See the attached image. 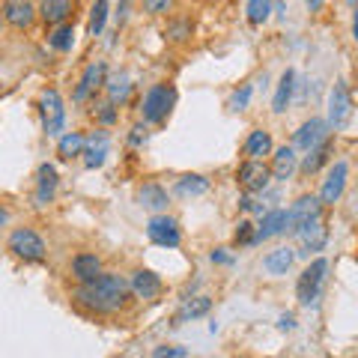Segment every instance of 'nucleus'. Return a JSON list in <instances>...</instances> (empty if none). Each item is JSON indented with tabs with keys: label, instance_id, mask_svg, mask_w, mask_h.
<instances>
[{
	"label": "nucleus",
	"instance_id": "423d86ee",
	"mask_svg": "<svg viewBox=\"0 0 358 358\" xmlns=\"http://www.w3.org/2000/svg\"><path fill=\"white\" fill-rule=\"evenodd\" d=\"M147 236L152 245L159 248H179L182 245V230H179V221L171 218L167 212H155L147 224Z\"/></svg>",
	"mask_w": 358,
	"mask_h": 358
},
{
	"label": "nucleus",
	"instance_id": "79ce46f5",
	"mask_svg": "<svg viewBox=\"0 0 358 358\" xmlns=\"http://www.w3.org/2000/svg\"><path fill=\"white\" fill-rule=\"evenodd\" d=\"M9 221H13V215H9V209H6L3 203H0V227H6Z\"/></svg>",
	"mask_w": 358,
	"mask_h": 358
},
{
	"label": "nucleus",
	"instance_id": "39448f33",
	"mask_svg": "<svg viewBox=\"0 0 358 358\" xmlns=\"http://www.w3.org/2000/svg\"><path fill=\"white\" fill-rule=\"evenodd\" d=\"M9 251H13L18 260H24V263H42L45 254H48L45 239L30 227H21V230L9 233Z\"/></svg>",
	"mask_w": 358,
	"mask_h": 358
},
{
	"label": "nucleus",
	"instance_id": "5701e85b",
	"mask_svg": "<svg viewBox=\"0 0 358 358\" xmlns=\"http://www.w3.org/2000/svg\"><path fill=\"white\" fill-rule=\"evenodd\" d=\"M293 260H296L293 248H275V251H268L263 257V268L268 275H287L289 266H293Z\"/></svg>",
	"mask_w": 358,
	"mask_h": 358
},
{
	"label": "nucleus",
	"instance_id": "f03ea898",
	"mask_svg": "<svg viewBox=\"0 0 358 358\" xmlns=\"http://www.w3.org/2000/svg\"><path fill=\"white\" fill-rule=\"evenodd\" d=\"M329 260L326 257H317L313 263L305 266V272L299 275V284H296V296H299V305L301 308H313L322 296V287H326V278H329Z\"/></svg>",
	"mask_w": 358,
	"mask_h": 358
},
{
	"label": "nucleus",
	"instance_id": "f3484780",
	"mask_svg": "<svg viewBox=\"0 0 358 358\" xmlns=\"http://www.w3.org/2000/svg\"><path fill=\"white\" fill-rule=\"evenodd\" d=\"M108 150H110V141L105 131H93L90 138H84V167L87 171H96V167H102L105 159H108Z\"/></svg>",
	"mask_w": 358,
	"mask_h": 358
},
{
	"label": "nucleus",
	"instance_id": "9b49d317",
	"mask_svg": "<svg viewBox=\"0 0 358 358\" xmlns=\"http://www.w3.org/2000/svg\"><path fill=\"white\" fill-rule=\"evenodd\" d=\"M322 215V203H320V197H313V194H305V197H299L293 209H287V227L284 233H289V236H296V230L301 227L305 221L310 218H317Z\"/></svg>",
	"mask_w": 358,
	"mask_h": 358
},
{
	"label": "nucleus",
	"instance_id": "ea45409f",
	"mask_svg": "<svg viewBox=\"0 0 358 358\" xmlns=\"http://www.w3.org/2000/svg\"><path fill=\"white\" fill-rule=\"evenodd\" d=\"M212 263H218V266H230V263H233V257H230V254H224V248H221V251H212Z\"/></svg>",
	"mask_w": 358,
	"mask_h": 358
},
{
	"label": "nucleus",
	"instance_id": "ddd939ff",
	"mask_svg": "<svg viewBox=\"0 0 358 358\" xmlns=\"http://www.w3.org/2000/svg\"><path fill=\"white\" fill-rule=\"evenodd\" d=\"M0 13H3L6 24L15 30H30L33 21H36V6H33L30 0H3Z\"/></svg>",
	"mask_w": 358,
	"mask_h": 358
},
{
	"label": "nucleus",
	"instance_id": "20e7f679",
	"mask_svg": "<svg viewBox=\"0 0 358 358\" xmlns=\"http://www.w3.org/2000/svg\"><path fill=\"white\" fill-rule=\"evenodd\" d=\"M39 117H42V129L48 138H60L66 129V105L57 90H42L39 96Z\"/></svg>",
	"mask_w": 358,
	"mask_h": 358
},
{
	"label": "nucleus",
	"instance_id": "9d476101",
	"mask_svg": "<svg viewBox=\"0 0 358 358\" xmlns=\"http://www.w3.org/2000/svg\"><path fill=\"white\" fill-rule=\"evenodd\" d=\"M236 176H239V185H242L248 194L266 192V185L272 182V173H268V164H263V159H248V162H242Z\"/></svg>",
	"mask_w": 358,
	"mask_h": 358
},
{
	"label": "nucleus",
	"instance_id": "f8f14e48",
	"mask_svg": "<svg viewBox=\"0 0 358 358\" xmlns=\"http://www.w3.org/2000/svg\"><path fill=\"white\" fill-rule=\"evenodd\" d=\"M105 78H108V63L105 60H96V63H90L87 69H84V75H81V81H78V87H75V102L81 105V102H87L90 96L96 93L99 87H105Z\"/></svg>",
	"mask_w": 358,
	"mask_h": 358
},
{
	"label": "nucleus",
	"instance_id": "a878e982",
	"mask_svg": "<svg viewBox=\"0 0 358 358\" xmlns=\"http://www.w3.org/2000/svg\"><path fill=\"white\" fill-rule=\"evenodd\" d=\"M81 152H84V134H81V131H66V134H60V141H57V155H60L63 162L81 159Z\"/></svg>",
	"mask_w": 358,
	"mask_h": 358
},
{
	"label": "nucleus",
	"instance_id": "a18cd8bd",
	"mask_svg": "<svg viewBox=\"0 0 358 358\" xmlns=\"http://www.w3.org/2000/svg\"><path fill=\"white\" fill-rule=\"evenodd\" d=\"M346 3H350V6H352V3H355V0H346Z\"/></svg>",
	"mask_w": 358,
	"mask_h": 358
},
{
	"label": "nucleus",
	"instance_id": "e433bc0d",
	"mask_svg": "<svg viewBox=\"0 0 358 358\" xmlns=\"http://www.w3.org/2000/svg\"><path fill=\"white\" fill-rule=\"evenodd\" d=\"M99 122H102V126H114L117 122V105L114 102H105L99 108Z\"/></svg>",
	"mask_w": 358,
	"mask_h": 358
},
{
	"label": "nucleus",
	"instance_id": "37998d69",
	"mask_svg": "<svg viewBox=\"0 0 358 358\" xmlns=\"http://www.w3.org/2000/svg\"><path fill=\"white\" fill-rule=\"evenodd\" d=\"M322 3H326V0H308V6H310V13H320V9H322Z\"/></svg>",
	"mask_w": 358,
	"mask_h": 358
},
{
	"label": "nucleus",
	"instance_id": "58836bf2",
	"mask_svg": "<svg viewBox=\"0 0 358 358\" xmlns=\"http://www.w3.org/2000/svg\"><path fill=\"white\" fill-rule=\"evenodd\" d=\"M147 138H150L147 126H134L131 134H129V143H131V147H141V143H147Z\"/></svg>",
	"mask_w": 358,
	"mask_h": 358
},
{
	"label": "nucleus",
	"instance_id": "c03bdc74",
	"mask_svg": "<svg viewBox=\"0 0 358 358\" xmlns=\"http://www.w3.org/2000/svg\"><path fill=\"white\" fill-rule=\"evenodd\" d=\"M0 27H3V13H0Z\"/></svg>",
	"mask_w": 358,
	"mask_h": 358
},
{
	"label": "nucleus",
	"instance_id": "393cba45",
	"mask_svg": "<svg viewBox=\"0 0 358 358\" xmlns=\"http://www.w3.org/2000/svg\"><path fill=\"white\" fill-rule=\"evenodd\" d=\"M268 152H272V134L266 129H254L248 134V141H245V155L248 159H263Z\"/></svg>",
	"mask_w": 358,
	"mask_h": 358
},
{
	"label": "nucleus",
	"instance_id": "b1692460",
	"mask_svg": "<svg viewBox=\"0 0 358 358\" xmlns=\"http://www.w3.org/2000/svg\"><path fill=\"white\" fill-rule=\"evenodd\" d=\"M293 90H296V72L287 69L281 75V84H278L275 99H272V110H275V114H284V110L289 108V102H293Z\"/></svg>",
	"mask_w": 358,
	"mask_h": 358
},
{
	"label": "nucleus",
	"instance_id": "c85d7f7f",
	"mask_svg": "<svg viewBox=\"0 0 358 358\" xmlns=\"http://www.w3.org/2000/svg\"><path fill=\"white\" fill-rule=\"evenodd\" d=\"M209 310H212V299H206V296L185 299V305L179 308V313H176V326L179 322H188V320H197V317H206Z\"/></svg>",
	"mask_w": 358,
	"mask_h": 358
},
{
	"label": "nucleus",
	"instance_id": "a19ab883",
	"mask_svg": "<svg viewBox=\"0 0 358 358\" xmlns=\"http://www.w3.org/2000/svg\"><path fill=\"white\" fill-rule=\"evenodd\" d=\"M278 326H281L284 331H293L296 329V317H293V313H284V317L278 320Z\"/></svg>",
	"mask_w": 358,
	"mask_h": 358
},
{
	"label": "nucleus",
	"instance_id": "1a4fd4ad",
	"mask_svg": "<svg viewBox=\"0 0 358 358\" xmlns=\"http://www.w3.org/2000/svg\"><path fill=\"white\" fill-rule=\"evenodd\" d=\"M346 179H350V164H346L343 159H338L329 167V176H326V182H322V192H320V203L322 206H334L343 197Z\"/></svg>",
	"mask_w": 358,
	"mask_h": 358
},
{
	"label": "nucleus",
	"instance_id": "dca6fc26",
	"mask_svg": "<svg viewBox=\"0 0 358 358\" xmlns=\"http://www.w3.org/2000/svg\"><path fill=\"white\" fill-rule=\"evenodd\" d=\"M326 138H329V122L320 120V117H310L308 122H301V129L296 131V150L308 152V150H313L317 143H322Z\"/></svg>",
	"mask_w": 358,
	"mask_h": 358
},
{
	"label": "nucleus",
	"instance_id": "72a5a7b5",
	"mask_svg": "<svg viewBox=\"0 0 358 358\" xmlns=\"http://www.w3.org/2000/svg\"><path fill=\"white\" fill-rule=\"evenodd\" d=\"M251 93H254L251 84H242V87L236 90V93L230 96L227 108H230V110H245V108H248V102H251Z\"/></svg>",
	"mask_w": 358,
	"mask_h": 358
},
{
	"label": "nucleus",
	"instance_id": "473e14b6",
	"mask_svg": "<svg viewBox=\"0 0 358 358\" xmlns=\"http://www.w3.org/2000/svg\"><path fill=\"white\" fill-rule=\"evenodd\" d=\"M108 21V0H96L93 9H90V36H102Z\"/></svg>",
	"mask_w": 358,
	"mask_h": 358
},
{
	"label": "nucleus",
	"instance_id": "cd10ccee",
	"mask_svg": "<svg viewBox=\"0 0 358 358\" xmlns=\"http://www.w3.org/2000/svg\"><path fill=\"white\" fill-rule=\"evenodd\" d=\"M206 192H209V179L200 173H185V176H179V182H176L179 197H200Z\"/></svg>",
	"mask_w": 358,
	"mask_h": 358
},
{
	"label": "nucleus",
	"instance_id": "0eeeda50",
	"mask_svg": "<svg viewBox=\"0 0 358 358\" xmlns=\"http://www.w3.org/2000/svg\"><path fill=\"white\" fill-rule=\"evenodd\" d=\"M350 117H352V99H350V87L346 81H338L329 93V126L334 131H341L350 126Z\"/></svg>",
	"mask_w": 358,
	"mask_h": 358
},
{
	"label": "nucleus",
	"instance_id": "bb28decb",
	"mask_svg": "<svg viewBox=\"0 0 358 358\" xmlns=\"http://www.w3.org/2000/svg\"><path fill=\"white\" fill-rule=\"evenodd\" d=\"M329 155H331V141L326 138L322 143H317L313 150H308V155H305V162H301V173H317L322 164H329Z\"/></svg>",
	"mask_w": 358,
	"mask_h": 358
},
{
	"label": "nucleus",
	"instance_id": "c756f323",
	"mask_svg": "<svg viewBox=\"0 0 358 358\" xmlns=\"http://www.w3.org/2000/svg\"><path fill=\"white\" fill-rule=\"evenodd\" d=\"M105 87H108V102H114V105H122L131 93L129 75H114L110 81H105Z\"/></svg>",
	"mask_w": 358,
	"mask_h": 358
},
{
	"label": "nucleus",
	"instance_id": "2eb2a0df",
	"mask_svg": "<svg viewBox=\"0 0 358 358\" xmlns=\"http://www.w3.org/2000/svg\"><path fill=\"white\" fill-rule=\"evenodd\" d=\"M284 227H287V209H268V212H263L260 224H257V227H254L251 245H263L266 239L281 236Z\"/></svg>",
	"mask_w": 358,
	"mask_h": 358
},
{
	"label": "nucleus",
	"instance_id": "412c9836",
	"mask_svg": "<svg viewBox=\"0 0 358 358\" xmlns=\"http://www.w3.org/2000/svg\"><path fill=\"white\" fill-rule=\"evenodd\" d=\"M296 147H281V150H275V162H272V167H268V173H272L278 182H287V179H293V173H296Z\"/></svg>",
	"mask_w": 358,
	"mask_h": 358
},
{
	"label": "nucleus",
	"instance_id": "6e6552de",
	"mask_svg": "<svg viewBox=\"0 0 358 358\" xmlns=\"http://www.w3.org/2000/svg\"><path fill=\"white\" fill-rule=\"evenodd\" d=\"M296 239L301 242V251L299 254H305V257H310V254H317V251H322L329 245V230H326V224H322V215H317V218H310V221H305L301 227L296 230Z\"/></svg>",
	"mask_w": 358,
	"mask_h": 358
},
{
	"label": "nucleus",
	"instance_id": "7ed1b4c3",
	"mask_svg": "<svg viewBox=\"0 0 358 358\" xmlns=\"http://www.w3.org/2000/svg\"><path fill=\"white\" fill-rule=\"evenodd\" d=\"M176 105V87L171 84H155L147 90V96H143L141 102V110H143V120L150 122V126H159L171 117V110Z\"/></svg>",
	"mask_w": 358,
	"mask_h": 358
},
{
	"label": "nucleus",
	"instance_id": "7c9ffc66",
	"mask_svg": "<svg viewBox=\"0 0 358 358\" xmlns=\"http://www.w3.org/2000/svg\"><path fill=\"white\" fill-rule=\"evenodd\" d=\"M272 9H275V0H248L245 13H248V21L254 27H260V24H266V21L272 18Z\"/></svg>",
	"mask_w": 358,
	"mask_h": 358
},
{
	"label": "nucleus",
	"instance_id": "a211bd4d",
	"mask_svg": "<svg viewBox=\"0 0 358 358\" xmlns=\"http://www.w3.org/2000/svg\"><path fill=\"white\" fill-rule=\"evenodd\" d=\"M72 13H75V0H39L36 6V15L51 27L66 24Z\"/></svg>",
	"mask_w": 358,
	"mask_h": 358
},
{
	"label": "nucleus",
	"instance_id": "4be33fe9",
	"mask_svg": "<svg viewBox=\"0 0 358 358\" xmlns=\"http://www.w3.org/2000/svg\"><path fill=\"white\" fill-rule=\"evenodd\" d=\"M99 275H102V260H99L96 254H78L72 260V278L78 284H87Z\"/></svg>",
	"mask_w": 358,
	"mask_h": 358
},
{
	"label": "nucleus",
	"instance_id": "c9c22d12",
	"mask_svg": "<svg viewBox=\"0 0 358 358\" xmlns=\"http://www.w3.org/2000/svg\"><path fill=\"white\" fill-rule=\"evenodd\" d=\"M251 236H254V224L251 221H239L233 242H236V245H251Z\"/></svg>",
	"mask_w": 358,
	"mask_h": 358
},
{
	"label": "nucleus",
	"instance_id": "4c0bfd02",
	"mask_svg": "<svg viewBox=\"0 0 358 358\" xmlns=\"http://www.w3.org/2000/svg\"><path fill=\"white\" fill-rule=\"evenodd\" d=\"M152 355L155 358H185L188 355V350H182V346H155V350H152Z\"/></svg>",
	"mask_w": 358,
	"mask_h": 358
},
{
	"label": "nucleus",
	"instance_id": "4468645a",
	"mask_svg": "<svg viewBox=\"0 0 358 358\" xmlns=\"http://www.w3.org/2000/svg\"><path fill=\"white\" fill-rule=\"evenodd\" d=\"M162 278L152 272V268H138V272H131V281H129V293H134L138 299L143 301H155L162 296Z\"/></svg>",
	"mask_w": 358,
	"mask_h": 358
},
{
	"label": "nucleus",
	"instance_id": "6ab92c4d",
	"mask_svg": "<svg viewBox=\"0 0 358 358\" xmlns=\"http://www.w3.org/2000/svg\"><path fill=\"white\" fill-rule=\"evenodd\" d=\"M54 194H57V167L45 162L36 171V206H48Z\"/></svg>",
	"mask_w": 358,
	"mask_h": 358
},
{
	"label": "nucleus",
	"instance_id": "aec40b11",
	"mask_svg": "<svg viewBox=\"0 0 358 358\" xmlns=\"http://www.w3.org/2000/svg\"><path fill=\"white\" fill-rule=\"evenodd\" d=\"M167 203H171V197H167V192L159 182H143L138 188V206L141 209H147V212H167Z\"/></svg>",
	"mask_w": 358,
	"mask_h": 358
},
{
	"label": "nucleus",
	"instance_id": "2f4dec72",
	"mask_svg": "<svg viewBox=\"0 0 358 358\" xmlns=\"http://www.w3.org/2000/svg\"><path fill=\"white\" fill-rule=\"evenodd\" d=\"M48 45H51L54 51H60V54L72 51V45H75V27L72 24H57V27H54V33L48 36Z\"/></svg>",
	"mask_w": 358,
	"mask_h": 358
},
{
	"label": "nucleus",
	"instance_id": "f257e3e1",
	"mask_svg": "<svg viewBox=\"0 0 358 358\" xmlns=\"http://www.w3.org/2000/svg\"><path fill=\"white\" fill-rule=\"evenodd\" d=\"M75 305L84 308L90 313H117L122 305L129 301V281L122 275H110V272H102L99 278L87 284H78V289L72 293Z\"/></svg>",
	"mask_w": 358,
	"mask_h": 358
},
{
	"label": "nucleus",
	"instance_id": "f704fd0d",
	"mask_svg": "<svg viewBox=\"0 0 358 358\" xmlns=\"http://www.w3.org/2000/svg\"><path fill=\"white\" fill-rule=\"evenodd\" d=\"M141 6L147 15H164L173 6V0H141Z\"/></svg>",
	"mask_w": 358,
	"mask_h": 358
}]
</instances>
